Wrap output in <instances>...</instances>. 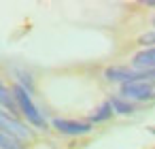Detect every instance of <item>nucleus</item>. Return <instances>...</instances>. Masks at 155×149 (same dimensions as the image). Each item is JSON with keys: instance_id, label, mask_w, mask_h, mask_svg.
Returning a JSON list of instances; mask_svg holds the SVG:
<instances>
[{"instance_id": "obj_1", "label": "nucleus", "mask_w": 155, "mask_h": 149, "mask_svg": "<svg viewBox=\"0 0 155 149\" xmlns=\"http://www.w3.org/2000/svg\"><path fill=\"white\" fill-rule=\"evenodd\" d=\"M13 96H15V100H17L19 111L28 117V121L34 124V126H38V128H45V117L41 115V111H38L36 104L32 102L28 90H26L24 85H13Z\"/></svg>"}, {"instance_id": "obj_2", "label": "nucleus", "mask_w": 155, "mask_h": 149, "mask_svg": "<svg viewBox=\"0 0 155 149\" xmlns=\"http://www.w3.org/2000/svg\"><path fill=\"white\" fill-rule=\"evenodd\" d=\"M0 130L7 132V134H11V136L17 138V141H26V138H30V130H28V126H24V124L17 121L11 113H5V111H0Z\"/></svg>"}, {"instance_id": "obj_3", "label": "nucleus", "mask_w": 155, "mask_h": 149, "mask_svg": "<svg viewBox=\"0 0 155 149\" xmlns=\"http://www.w3.org/2000/svg\"><path fill=\"white\" fill-rule=\"evenodd\" d=\"M121 94L125 98H132V100H149L155 96V87L151 83H140V81H134V83H125L121 87Z\"/></svg>"}, {"instance_id": "obj_4", "label": "nucleus", "mask_w": 155, "mask_h": 149, "mask_svg": "<svg viewBox=\"0 0 155 149\" xmlns=\"http://www.w3.org/2000/svg\"><path fill=\"white\" fill-rule=\"evenodd\" d=\"M53 128L60 130L62 134H70V136L87 134V132L91 130L89 124H85V121H74V119H53Z\"/></svg>"}, {"instance_id": "obj_5", "label": "nucleus", "mask_w": 155, "mask_h": 149, "mask_svg": "<svg viewBox=\"0 0 155 149\" xmlns=\"http://www.w3.org/2000/svg\"><path fill=\"white\" fill-rule=\"evenodd\" d=\"M132 64L136 70H155V47L138 51L132 58Z\"/></svg>"}, {"instance_id": "obj_6", "label": "nucleus", "mask_w": 155, "mask_h": 149, "mask_svg": "<svg viewBox=\"0 0 155 149\" xmlns=\"http://www.w3.org/2000/svg\"><path fill=\"white\" fill-rule=\"evenodd\" d=\"M0 104H2L7 111H11V113H15V111H19V107H17V100H15V96H13V92L0 81Z\"/></svg>"}, {"instance_id": "obj_7", "label": "nucleus", "mask_w": 155, "mask_h": 149, "mask_svg": "<svg viewBox=\"0 0 155 149\" xmlns=\"http://www.w3.org/2000/svg\"><path fill=\"white\" fill-rule=\"evenodd\" d=\"M0 149H24V147L19 145L17 138H13L11 134H7V132L0 130Z\"/></svg>"}, {"instance_id": "obj_8", "label": "nucleus", "mask_w": 155, "mask_h": 149, "mask_svg": "<svg viewBox=\"0 0 155 149\" xmlns=\"http://www.w3.org/2000/svg\"><path fill=\"white\" fill-rule=\"evenodd\" d=\"M110 115H113V107H110V102H104L98 111L91 113V121H106Z\"/></svg>"}, {"instance_id": "obj_9", "label": "nucleus", "mask_w": 155, "mask_h": 149, "mask_svg": "<svg viewBox=\"0 0 155 149\" xmlns=\"http://www.w3.org/2000/svg\"><path fill=\"white\" fill-rule=\"evenodd\" d=\"M110 107H113V111H117V113H121V115H130V113L134 111V104H130V102H125V100H121V98H113V100H110Z\"/></svg>"}, {"instance_id": "obj_10", "label": "nucleus", "mask_w": 155, "mask_h": 149, "mask_svg": "<svg viewBox=\"0 0 155 149\" xmlns=\"http://www.w3.org/2000/svg\"><path fill=\"white\" fill-rule=\"evenodd\" d=\"M140 45H155V32H147L140 36Z\"/></svg>"}, {"instance_id": "obj_11", "label": "nucleus", "mask_w": 155, "mask_h": 149, "mask_svg": "<svg viewBox=\"0 0 155 149\" xmlns=\"http://www.w3.org/2000/svg\"><path fill=\"white\" fill-rule=\"evenodd\" d=\"M153 26H155V15H153Z\"/></svg>"}]
</instances>
